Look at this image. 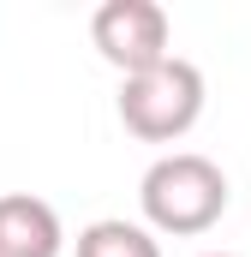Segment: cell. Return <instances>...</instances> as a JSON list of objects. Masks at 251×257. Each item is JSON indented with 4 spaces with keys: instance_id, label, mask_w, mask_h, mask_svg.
I'll return each mask as SVG.
<instances>
[{
    "instance_id": "6da1fadb",
    "label": "cell",
    "mask_w": 251,
    "mask_h": 257,
    "mask_svg": "<svg viewBox=\"0 0 251 257\" xmlns=\"http://www.w3.org/2000/svg\"><path fill=\"white\" fill-rule=\"evenodd\" d=\"M138 203H144L150 233L191 239V233H209L227 215V174L197 150H174V156L150 162V174L138 186Z\"/></svg>"
},
{
    "instance_id": "7a4b0ae2",
    "label": "cell",
    "mask_w": 251,
    "mask_h": 257,
    "mask_svg": "<svg viewBox=\"0 0 251 257\" xmlns=\"http://www.w3.org/2000/svg\"><path fill=\"white\" fill-rule=\"evenodd\" d=\"M203 72L174 54L138 78H120V126L144 144H174L203 120Z\"/></svg>"
},
{
    "instance_id": "3957f363",
    "label": "cell",
    "mask_w": 251,
    "mask_h": 257,
    "mask_svg": "<svg viewBox=\"0 0 251 257\" xmlns=\"http://www.w3.org/2000/svg\"><path fill=\"white\" fill-rule=\"evenodd\" d=\"M168 36H174V24H168V12L156 0H108L90 18V42L102 48V60L114 66L120 78H138L150 66L174 60Z\"/></svg>"
},
{
    "instance_id": "277c9868",
    "label": "cell",
    "mask_w": 251,
    "mask_h": 257,
    "mask_svg": "<svg viewBox=\"0 0 251 257\" xmlns=\"http://www.w3.org/2000/svg\"><path fill=\"white\" fill-rule=\"evenodd\" d=\"M60 251H66V227L54 203L30 192L0 197V257H60Z\"/></svg>"
},
{
    "instance_id": "5b68a950",
    "label": "cell",
    "mask_w": 251,
    "mask_h": 257,
    "mask_svg": "<svg viewBox=\"0 0 251 257\" xmlns=\"http://www.w3.org/2000/svg\"><path fill=\"white\" fill-rule=\"evenodd\" d=\"M78 257H162V245H156V233L144 221L108 215V221H90L78 233Z\"/></svg>"
},
{
    "instance_id": "8992f818",
    "label": "cell",
    "mask_w": 251,
    "mask_h": 257,
    "mask_svg": "<svg viewBox=\"0 0 251 257\" xmlns=\"http://www.w3.org/2000/svg\"><path fill=\"white\" fill-rule=\"evenodd\" d=\"M203 257H233V251H203Z\"/></svg>"
}]
</instances>
